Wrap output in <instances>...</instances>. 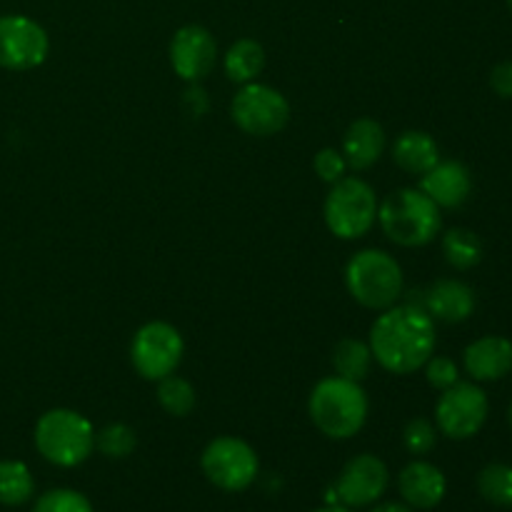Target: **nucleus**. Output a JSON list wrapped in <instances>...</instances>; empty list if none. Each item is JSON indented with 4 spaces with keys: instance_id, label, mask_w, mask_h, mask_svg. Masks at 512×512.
<instances>
[{
    "instance_id": "nucleus-14",
    "label": "nucleus",
    "mask_w": 512,
    "mask_h": 512,
    "mask_svg": "<svg viewBox=\"0 0 512 512\" xmlns=\"http://www.w3.org/2000/svg\"><path fill=\"white\" fill-rule=\"evenodd\" d=\"M398 490L405 505L413 510H433L438 508L448 493V480L443 470L435 468L425 460H413L405 465L398 475Z\"/></svg>"
},
{
    "instance_id": "nucleus-29",
    "label": "nucleus",
    "mask_w": 512,
    "mask_h": 512,
    "mask_svg": "<svg viewBox=\"0 0 512 512\" xmlns=\"http://www.w3.org/2000/svg\"><path fill=\"white\" fill-rule=\"evenodd\" d=\"M423 368H425V378H428V383L433 385L435 390H448L460 380L458 363H455L453 358H445V355H438V358L433 355Z\"/></svg>"
},
{
    "instance_id": "nucleus-24",
    "label": "nucleus",
    "mask_w": 512,
    "mask_h": 512,
    "mask_svg": "<svg viewBox=\"0 0 512 512\" xmlns=\"http://www.w3.org/2000/svg\"><path fill=\"white\" fill-rule=\"evenodd\" d=\"M478 493L498 508H512V465L490 463L478 475Z\"/></svg>"
},
{
    "instance_id": "nucleus-12",
    "label": "nucleus",
    "mask_w": 512,
    "mask_h": 512,
    "mask_svg": "<svg viewBox=\"0 0 512 512\" xmlns=\"http://www.w3.org/2000/svg\"><path fill=\"white\" fill-rule=\"evenodd\" d=\"M388 483V465L378 455H355L340 470V478L335 483V498L345 508H368V505L378 503L383 498V493L388 490Z\"/></svg>"
},
{
    "instance_id": "nucleus-25",
    "label": "nucleus",
    "mask_w": 512,
    "mask_h": 512,
    "mask_svg": "<svg viewBox=\"0 0 512 512\" xmlns=\"http://www.w3.org/2000/svg\"><path fill=\"white\" fill-rule=\"evenodd\" d=\"M158 403L168 415L185 418L195 408V388L180 375H165L163 380H158Z\"/></svg>"
},
{
    "instance_id": "nucleus-20",
    "label": "nucleus",
    "mask_w": 512,
    "mask_h": 512,
    "mask_svg": "<svg viewBox=\"0 0 512 512\" xmlns=\"http://www.w3.org/2000/svg\"><path fill=\"white\" fill-rule=\"evenodd\" d=\"M225 75L233 83H253L265 68V50L258 40L253 38H240L225 53Z\"/></svg>"
},
{
    "instance_id": "nucleus-7",
    "label": "nucleus",
    "mask_w": 512,
    "mask_h": 512,
    "mask_svg": "<svg viewBox=\"0 0 512 512\" xmlns=\"http://www.w3.org/2000/svg\"><path fill=\"white\" fill-rule=\"evenodd\" d=\"M200 468L215 488L225 493H243L258 478L260 460L245 440L223 435L205 445L200 455Z\"/></svg>"
},
{
    "instance_id": "nucleus-27",
    "label": "nucleus",
    "mask_w": 512,
    "mask_h": 512,
    "mask_svg": "<svg viewBox=\"0 0 512 512\" xmlns=\"http://www.w3.org/2000/svg\"><path fill=\"white\" fill-rule=\"evenodd\" d=\"M33 512H93V505L78 490L55 488L35 500Z\"/></svg>"
},
{
    "instance_id": "nucleus-11",
    "label": "nucleus",
    "mask_w": 512,
    "mask_h": 512,
    "mask_svg": "<svg viewBox=\"0 0 512 512\" xmlns=\"http://www.w3.org/2000/svg\"><path fill=\"white\" fill-rule=\"evenodd\" d=\"M50 38L28 15H0V68L30 70L45 63Z\"/></svg>"
},
{
    "instance_id": "nucleus-26",
    "label": "nucleus",
    "mask_w": 512,
    "mask_h": 512,
    "mask_svg": "<svg viewBox=\"0 0 512 512\" xmlns=\"http://www.w3.org/2000/svg\"><path fill=\"white\" fill-rule=\"evenodd\" d=\"M135 445H138L135 430L125 423H110L95 433V448H98L105 458H128L135 450Z\"/></svg>"
},
{
    "instance_id": "nucleus-22",
    "label": "nucleus",
    "mask_w": 512,
    "mask_h": 512,
    "mask_svg": "<svg viewBox=\"0 0 512 512\" xmlns=\"http://www.w3.org/2000/svg\"><path fill=\"white\" fill-rule=\"evenodd\" d=\"M483 240L468 228H453L443 235V255L455 270H470L483 260Z\"/></svg>"
},
{
    "instance_id": "nucleus-5",
    "label": "nucleus",
    "mask_w": 512,
    "mask_h": 512,
    "mask_svg": "<svg viewBox=\"0 0 512 512\" xmlns=\"http://www.w3.org/2000/svg\"><path fill=\"white\" fill-rule=\"evenodd\" d=\"M345 285L363 308L388 310L403 295V268L385 250H360L345 268Z\"/></svg>"
},
{
    "instance_id": "nucleus-35",
    "label": "nucleus",
    "mask_w": 512,
    "mask_h": 512,
    "mask_svg": "<svg viewBox=\"0 0 512 512\" xmlns=\"http://www.w3.org/2000/svg\"><path fill=\"white\" fill-rule=\"evenodd\" d=\"M508 8H510V13H512V0H508Z\"/></svg>"
},
{
    "instance_id": "nucleus-34",
    "label": "nucleus",
    "mask_w": 512,
    "mask_h": 512,
    "mask_svg": "<svg viewBox=\"0 0 512 512\" xmlns=\"http://www.w3.org/2000/svg\"><path fill=\"white\" fill-rule=\"evenodd\" d=\"M508 423H510V430H512V400H510V408H508Z\"/></svg>"
},
{
    "instance_id": "nucleus-8",
    "label": "nucleus",
    "mask_w": 512,
    "mask_h": 512,
    "mask_svg": "<svg viewBox=\"0 0 512 512\" xmlns=\"http://www.w3.org/2000/svg\"><path fill=\"white\" fill-rule=\"evenodd\" d=\"M230 115L243 133L255 135V138H270L288 125L290 103L280 90L253 80L235 93Z\"/></svg>"
},
{
    "instance_id": "nucleus-28",
    "label": "nucleus",
    "mask_w": 512,
    "mask_h": 512,
    "mask_svg": "<svg viewBox=\"0 0 512 512\" xmlns=\"http://www.w3.org/2000/svg\"><path fill=\"white\" fill-rule=\"evenodd\" d=\"M438 443V428L428 418L408 420L403 430V445L410 455H428Z\"/></svg>"
},
{
    "instance_id": "nucleus-4",
    "label": "nucleus",
    "mask_w": 512,
    "mask_h": 512,
    "mask_svg": "<svg viewBox=\"0 0 512 512\" xmlns=\"http://www.w3.org/2000/svg\"><path fill=\"white\" fill-rule=\"evenodd\" d=\"M35 448L58 468H78L93 455L95 428L85 415L68 408H53L35 423Z\"/></svg>"
},
{
    "instance_id": "nucleus-2",
    "label": "nucleus",
    "mask_w": 512,
    "mask_h": 512,
    "mask_svg": "<svg viewBox=\"0 0 512 512\" xmlns=\"http://www.w3.org/2000/svg\"><path fill=\"white\" fill-rule=\"evenodd\" d=\"M308 413L320 433L333 440H348L358 435L368 420V395L355 380L333 375L313 388Z\"/></svg>"
},
{
    "instance_id": "nucleus-3",
    "label": "nucleus",
    "mask_w": 512,
    "mask_h": 512,
    "mask_svg": "<svg viewBox=\"0 0 512 512\" xmlns=\"http://www.w3.org/2000/svg\"><path fill=\"white\" fill-rule=\"evenodd\" d=\"M378 220L383 233L403 248L433 243L443 230L440 208L420 188H400L385 195L378 205Z\"/></svg>"
},
{
    "instance_id": "nucleus-9",
    "label": "nucleus",
    "mask_w": 512,
    "mask_h": 512,
    "mask_svg": "<svg viewBox=\"0 0 512 512\" xmlns=\"http://www.w3.org/2000/svg\"><path fill=\"white\" fill-rule=\"evenodd\" d=\"M490 403L478 383H455L435 405V428L450 440H468L483 430Z\"/></svg>"
},
{
    "instance_id": "nucleus-13",
    "label": "nucleus",
    "mask_w": 512,
    "mask_h": 512,
    "mask_svg": "<svg viewBox=\"0 0 512 512\" xmlns=\"http://www.w3.org/2000/svg\"><path fill=\"white\" fill-rule=\"evenodd\" d=\"M215 58H218V43L203 25H183L170 40V65L175 75L190 83L203 80L213 70Z\"/></svg>"
},
{
    "instance_id": "nucleus-17",
    "label": "nucleus",
    "mask_w": 512,
    "mask_h": 512,
    "mask_svg": "<svg viewBox=\"0 0 512 512\" xmlns=\"http://www.w3.org/2000/svg\"><path fill=\"white\" fill-rule=\"evenodd\" d=\"M425 310L440 323H465L475 310V293L463 280H438L425 293Z\"/></svg>"
},
{
    "instance_id": "nucleus-23",
    "label": "nucleus",
    "mask_w": 512,
    "mask_h": 512,
    "mask_svg": "<svg viewBox=\"0 0 512 512\" xmlns=\"http://www.w3.org/2000/svg\"><path fill=\"white\" fill-rule=\"evenodd\" d=\"M370 363H373V353H370V345L363 343V340L345 338L335 345L333 365L340 378L360 383L370 373Z\"/></svg>"
},
{
    "instance_id": "nucleus-10",
    "label": "nucleus",
    "mask_w": 512,
    "mask_h": 512,
    "mask_svg": "<svg viewBox=\"0 0 512 512\" xmlns=\"http://www.w3.org/2000/svg\"><path fill=\"white\" fill-rule=\"evenodd\" d=\"M183 335L163 320L145 323L135 333L133 345H130V360L140 378L145 380H163L165 375L175 373L183 360Z\"/></svg>"
},
{
    "instance_id": "nucleus-30",
    "label": "nucleus",
    "mask_w": 512,
    "mask_h": 512,
    "mask_svg": "<svg viewBox=\"0 0 512 512\" xmlns=\"http://www.w3.org/2000/svg\"><path fill=\"white\" fill-rule=\"evenodd\" d=\"M315 173L320 175V178L325 180V183H338V180L345 178V170H348V165H345V158L340 150L335 148H323L318 155H315Z\"/></svg>"
},
{
    "instance_id": "nucleus-15",
    "label": "nucleus",
    "mask_w": 512,
    "mask_h": 512,
    "mask_svg": "<svg viewBox=\"0 0 512 512\" xmlns=\"http://www.w3.org/2000/svg\"><path fill=\"white\" fill-rule=\"evenodd\" d=\"M420 190L438 208H460L470 198L473 178H470V170L458 160H438L428 173L420 175Z\"/></svg>"
},
{
    "instance_id": "nucleus-32",
    "label": "nucleus",
    "mask_w": 512,
    "mask_h": 512,
    "mask_svg": "<svg viewBox=\"0 0 512 512\" xmlns=\"http://www.w3.org/2000/svg\"><path fill=\"white\" fill-rule=\"evenodd\" d=\"M370 512H415V510L405 503H383V505H375Z\"/></svg>"
},
{
    "instance_id": "nucleus-1",
    "label": "nucleus",
    "mask_w": 512,
    "mask_h": 512,
    "mask_svg": "<svg viewBox=\"0 0 512 512\" xmlns=\"http://www.w3.org/2000/svg\"><path fill=\"white\" fill-rule=\"evenodd\" d=\"M435 320L420 305H393L370 328V353L393 375H410L435 353Z\"/></svg>"
},
{
    "instance_id": "nucleus-18",
    "label": "nucleus",
    "mask_w": 512,
    "mask_h": 512,
    "mask_svg": "<svg viewBox=\"0 0 512 512\" xmlns=\"http://www.w3.org/2000/svg\"><path fill=\"white\" fill-rule=\"evenodd\" d=\"M385 150V130L373 118H360L348 125L343 135L345 165L353 170H368Z\"/></svg>"
},
{
    "instance_id": "nucleus-33",
    "label": "nucleus",
    "mask_w": 512,
    "mask_h": 512,
    "mask_svg": "<svg viewBox=\"0 0 512 512\" xmlns=\"http://www.w3.org/2000/svg\"><path fill=\"white\" fill-rule=\"evenodd\" d=\"M313 512H355L353 508H345V505H325V508L313 510Z\"/></svg>"
},
{
    "instance_id": "nucleus-16",
    "label": "nucleus",
    "mask_w": 512,
    "mask_h": 512,
    "mask_svg": "<svg viewBox=\"0 0 512 512\" xmlns=\"http://www.w3.org/2000/svg\"><path fill=\"white\" fill-rule=\"evenodd\" d=\"M465 370L475 383H495L512 373V343L503 335H483L463 353Z\"/></svg>"
},
{
    "instance_id": "nucleus-19",
    "label": "nucleus",
    "mask_w": 512,
    "mask_h": 512,
    "mask_svg": "<svg viewBox=\"0 0 512 512\" xmlns=\"http://www.w3.org/2000/svg\"><path fill=\"white\" fill-rule=\"evenodd\" d=\"M393 160L405 173L423 175L440 160V148L433 135L423 130H405L393 145Z\"/></svg>"
},
{
    "instance_id": "nucleus-21",
    "label": "nucleus",
    "mask_w": 512,
    "mask_h": 512,
    "mask_svg": "<svg viewBox=\"0 0 512 512\" xmlns=\"http://www.w3.org/2000/svg\"><path fill=\"white\" fill-rule=\"evenodd\" d=\"M35 493V478L20 460H0V505L18 508Z\"/></svg>"
},
{
    "instance_id": "nucleus-31",
    "label": "nucleus",
    "mask_w": 512,
    "mask_h": 512,
    "mask_svg": "<svg viewBox=\"0 0 512 512\" xmlns=\"http://www.w3.org/2000/svg\"><path fill=\"white\" fill-rule=\"evenodd\" d=\"M490 88L495 90V95L500 98H512V60L498 63L490 73Z\"/></svg>"
},
{
    "instance_id": "nucleus-6",
    "label": "nucleus",
    "mask_w": 512,
    "mask_h": 512,
    "mask_svg": "<svg viewBox=\"0 0 512 512\" xmlns=\"http://www.w3.org/2000/svg\"><path fill=\"white\" fill-rule=\"evenodd\" d=\"M375 190L360 178H343L333 183L325 198V225L340 240H358L370 233L378 220Z\"/></svg>"
}]
</instances>
